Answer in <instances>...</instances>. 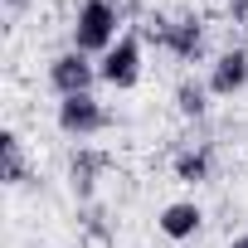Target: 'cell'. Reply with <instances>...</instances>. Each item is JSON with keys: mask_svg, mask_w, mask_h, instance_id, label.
<instances>
[{"mask_svg": "<svg viewBox=\"0 0 248 248\" xmlns=\"http://www.w3.org/2000/svg\"><path fill=\"white\" fill-rule=\"evenodd\" d=\"M0 156H5V185H25L30 180V166H25V146L15 132L0 137Z\"/></svg>", "mask_w": 248, "mask_h": 248, "instance_id": "obj_11", "label": "cell"}, {"mask_svg": "<svg viewBox=\"0 0 248 248\" xmlns=\"http://www.w3.org/2000/svg\"><path fill=\"white\" fill-rule=\"evenodd\" d=\"M117 25H122V15H117L112 0H83L78 5V25H73V49L107 54L117 44Z\"/></svg>", "mask_w": 248, "mask_h": 248, "instance_id": "obj_1", "label": "cell"}, {"mask_svg": "<svg viewBox=\"0 0 248 248\" xmlns=\"http://www.w3.org/2000/svg\"><path fill=\"white\" fill-rule=\"evenodd\" d=\"M175 112H180V117H204V112H209V83L180 78V88H175Z\"/></svg>", "mask_w": 248, "mask_h": 248, "instance_id": "obj_10", "label": "cell"}, {"mask_svg": "<svg viewBox=\"0 0 248 248\" xmlns=\"http://www.w3.org/2000/svg\"><path fill=\"white\" fill-rule=\"evenodd\" d=\"M5 5H10V10H20V5H25V0H5Z\"/></svg>", "mask_w": 248, "mask_h": 248, "instance_id": "obj_16", "label": "cell"}, {"mask_svg": "<svg viewBox=\"0 0 248 248\" xmlns=\"http://www.w3.org/2000/svg\"><path fill=\"white\" fill-rule=\"evenodd\" d=\"M49 83H54V93H59V97L93 93V83H97V63H88V54H83V49H68V54H59V59L49 63Z\"/></svg>", "mask_w": 248, "mask_h": 248, "instance_id": "obj_3", "label": "cell"}, {"mask_svg": "<svg viewBox=\"0 0 248 248\" xmlns=\"http://www.w3.org/2000/svg\"><path fill=\"white\" fill-rule=\"evenodd\" d=\"M161 233L166 238H175V243H185V238H195L200 233V224H204V209L195 204V200H175V204H166L161 209Z\"/></svg>", "mask_w": 248, "mask_h": 248, "instance_id": "obj_7", "label": "cell"}, {"mask_svg": "<svg viewBox=\"0 0 248 248\" xmlns=\"http://www.w3.org/2000/svg\"><path fill=\"white\" fill-rule=\"evenodd\" d=\"M209 166H214V151L209 146H185L175 156V180L180 185H204L209 180Z\"/></svg>", "mask_w": 248, "mask_h": 248, "instance_id": "obj_9", "label": "cell"}, {"mask_svg": "<svg viewBox=\"0 0 248 248\" xmlns=\"http://www.w3.org/2000/svg\"><path fill=\"white\" fill-rule=\"evenodd\" d=\"M229 20H233V25L248 34V0H229Z\"/></svg>", "mask_w": 248, "mask_h": 248, "instance_id": "obj_14", "label": "cell"}, {"mask_svg": "<svg viewBox=\"0 0 248 248\" xmlns=\"http://www.w3.org/2000/svg\"><path fill=\"white\" fill-rule=\"evenodd\" d=\"M229 248H248V233H238V238H233V243H229Z\"/></svg>", "mask_w": 248, "mask_h": 248, "instance_id": "obj_15", "label": "cell"}, {"mask_svg": "<svg viewBox=\"0 0 248 248\" xmlns=\"http://www.w3.org/2000/svg\"><path fill=\"white\" fill-rule=\"evenodd\" d=\"M107 166H112L107 151H93V146H78V151H73V161H68V185H73V200H78V204H93L97 180H102Z\"/></svg>", "mask_w": 248, "mask_h": 248, "instance_id": "obj_5", "label": "cell"}, {"mask_svg": "<svg viewBox=\"0 0 248 248\" xmlns=\"http://www.w3.org/2000/svg\"><path fill=\"white\" fill-rule=\"evenodd\" d=\"M248 88V49H224L209 68V93L214 97H233Z\"/></svg>", "mask_w": 248, "mask_h": 248, "instance_id": "obj_6", "label": "cell"}, {"mask_svg": "<svg viewBox=\"0 0 248 248\" xmlns=\"http://www.w3.org/2000/svg\"><path fill=\"white\" fill-rule=\"evenodd\" d=\"M97 78H102L107 88H137V78H141V39H137V34H122V39L102 54Z\"/></svg>", "mask_w": 248, "mask_h": 248, "instance_id": "obj_2", "label": "cell"}, {"mask_svg": "<svg viewBox=\"0 0 248 248\" xmlns=\"http://www.w3.org/2000/svg\"><path fill=\"white\" fill-rule=\"evenodd\" d=\"M78 224L93 243H112V214L102 204H78Z\"/></svg>", "mask_w": 248, "mask_h": 248, "instance_id": "obj_12", "label": "cell"}, {"mask_svg": "<svg viewBox=\"0 0 248 248\" xmlns=\"http://www.w3.org/2000/svg\"><path fill=\"white\" fill-rule=\"evenodd\" d=\"M107 127V112H102V102L93 97V93H78V97H63L59 102V132H68V137H93V132H102Z\"/></svg>", "mask_w": 248, "mask_h": 248, "instance_id": "obj_4", "label": "cell"}, {"mask_svg": "<svg viewBox=\"0 0 248 248\" xmlns=\"http://www.w3.org/2000/svg\"><path fill=\"white\" fill-rule=\"evenodd\" d=\"M170 54H175L180 63H200V59H204V25H200L195 15L175 20V30H170Z\"/></svg>", "mask_w": 248, "mask_h": 248, "instance_id": "obj_8", "label": "cell"}, {"mask_svg": "<svg viewBox=\"0 0 248 248\" xmlns=\"http://www.w3.org/2000/svg\"><path fill=\"white\" fill-rule=\"evenodd\" d=\"M170 30H175V20H170V15H161V10H151V15L141 20V39H146V44H156V49H170Z\"/></svg>", "mask_w": 248, "mask_h": 248, "instance_id": "obj_13", "label": "cell"}]
</instances>
